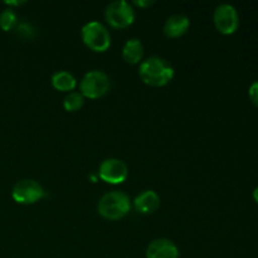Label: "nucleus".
<instances>
[{
  "label": "nucleus",
  "instance_id": "16",
  "mask_svg": "<svg viewBox=\"0 0 258 258\" xmlns=\"http://www.w3.org/2000/svg\"><path fill=\"white\" fill-rule=\"evenodd\" d=\"M17 33L19 37L24 38V39H30V38L34 37L35 32H34V28L32 27V24L27 22H22L19 24H17Z\"/></svg>",
  "mask_w": 258,
  "mask_h": 258
},
{
  "label": "nucleus",
  "instance_id": "11",
  "mask_svg": "<svg viewBox=\"0 0 258 258\" xmlns=\"http://www.w3.org/2000/svg\"><path fill=\"white\" fill-rule=\"evenodd\" d=\"M190 27V20L184 14H174L166 19L164 33L169 38H179L185 34Z\"/></svg>",
  "mask_w": 258,
  "mask_h": 258
},
{
  "label": "nucleus",
  "instance_id": "12",
  "mask_svg": "<svg viewBox=\"0 0 258 258\" xmlns=\"http://www.w3.org/2000/svg\"><path fill=\"white\" fill-rule=\"evenodd\" d=\"M144 45L138 38H131L122 48V58L128 64H139L143 62Z\"/></svg>",
  "mask_w": 258,
  "mask_h": 258
},
{
  "label": "nucleus",
  "instance_id": "2",
  "mask_svg": "<svg viewBox=\"0 0 258 258\" xmlns=\"http://www.w3.org/2000/svg\"><path fill=\"white\" fill-rule=\"evenodd\" d=\"M97 211L101 217L108 221H120L131 211V199L126 193L112 190L103 194L98 201Z\"/></svg>",
  "mask_w": 258,
  "mask_h": 258
},
{
  "label": "nucleus",
  "instance_id": "14",
  "mask_svg": "<svg viewBox=\"0 0 258 258\" xmlns=\"http://www.w3.org/2000/svg\"><path fill=\"white\" fill-rule=\"evenodd\" d=\"M83 103H85V97L81 95V92H70L64 97L63 107L68 112H76L82 108Z\"/></svg>",
  "mask_w": 258,
  "mask_h": 258
},
{
  "label": "nucleus",
  "instance_id": "1",
  "mask_svg": "<svg viewBox=\"0 0 258 258\" xmlns=\"http://www.w3.org/2000/svg\"><path fill=\"white\" fill-rule=\"evenodd\" d=\"M139 76L145 85L163 87L170 83L174 78V68L164 58L151 55L140 63Z\"/></svg>",
  "mask_w": 258,
  "mask_h": 258
},
{
  "label": "nucleus",
  "instance_id": "17",
  "mask_svg": "<svg viewBox=\"0 0 258 258\" xmlns=\"http://www.w3.org/2000/svg\"><path fill=\"white\" fill-rule=\"evenodd\" d=\"M248 96L251 102L258 108V81L257 82H253L251 86H249Z\"/></svg>",
  "mask_w": 258,
  "mask_h": 258
},
{
  "label": "nucleus",
  "instance_id": "13",
  "mask_svg": "<svg viewBox=\"0 0 258 258\" xmlns=\"http://www.w3.org/2000/svg\"><path fill=\"white\" fill-rule=\"evenodd\" d=\"M50 83H52V86L57 91L70 93L77 86V80H76V77L71 72L58 71V72L53 73L52 78H50Z\"/></svg>",
  "mask_w": 258,
  "mask_h": 258
},
{
  "label": "nucleus",
  "instance_id": "6",
  "mask_svg": "<svg viewBox=\"0 0 258 258\" xmlns=\"http://www.w3.org/2000/svg\"><path fill=\"white\" fill-rule=\"evenodd\" d=\"M45 197V190L42 184L33 179H22L12 189V198L18 204L30 206Z\"/></svg>",
  "mask_w": 258,
  "mask_h": 258
},
{
  "label": "nucleus",
  "instance_id": "5",
  "mask_svg": "<svg viewBox=\"0 0 258 258\" xmlns=\"http://www.w3.org/2000/svg\"><path fill=\"white\" fill-rule=\"evenodd\" d=\"M105 18L112 28L125 29L135 22V10L125 0H115L106 8Z\"/></svg>",
  "mask_w": 258,
  "mask_h": 258
},
{
  "label": "nucleus",
  "instance_id": "18",
  "mask_svg": "<svg viewBox=\"0 0 258 258\" xmlns=\"http://www.w3.org/2000/svg\"><path fill=\"white\" fill-rule=\"evenodd\" d=\"M154 0H135L134 4L138 5L139 8H146V7H150V5L154 4Z\"/></svg>",
  "mask_w": 258,
  "mask_h": 258
},
{
  "label": "nucleus",
  "instance_id": "9",
  "mask_svg": "<svg viewBox=\"0 0 258 258\" xmlns=\"http://www.w3.org/2000/svg\"><path fill=\"white\" fill-rule=\"evenodd\" d=\"M146 258H179V248L168 238L154 239L146 248Z\"/></svg>",
  "mask_w": 258,
  "mask_h": 258
},
{
  "label": "nucleus",
  "instance_id": "7",
  "mask_svg": "<svg viewBox=\"0 0 258 258\" xmlns=\"http://www.w3.org/2000/svg\"><path fill=\"white\" fill-rule=\"evenodd\" d=\"M213 22L219 33L224 35H231L238 29L239 15L233 5L221 4L214 10Z\"/></svg>",
  "mask_w": 258,
  "mask_h": 258
},
{
  "label": "nucleus",
  "instance_id": "19",
  "mask_svg": "<svg viewBox=\"0 0 258 258\" xmlns=\"http://www.w3.org/2000/svg\"><path fill=\"white\" fill-rule=\"evenodd\" d=\"M5 4L10 5V7H19V5L25 4V2H5Z\"/></svg>",
  "mask_w": 258,
  "mask_h": 258
},
{
  "label": "nucleus",
  "instance_id": "20",
  "mask_svg": "<svg viewBox=\"0 0 258 258\" xmlns=\"http://www.w3.org/2000/svg\"><path fill=\"white\" fill-rule=\"evenodd\" d=\"M253 199H254V202L258 204V186L253 190Z\"/></svg>",
  "mask_w": 258,
  "mask_h": 258
},
{
  "label": "nucleus",
  "instance_id": "3",
  "mask_svg": "<svg viewBox=\"0 0 258 258\" xmlns=\"http://www.w3.org/2000/svg\"><path fill=\"white\" fill-rule=\"evenodd\" d=\"M83 43L91 50L103 53L111 47V34L107 28L97 20L86 23L81 29Z\"/></svg>",
  "mask_w": 258,
  "mask_h": 258
},
{
  "label": "nucleus",
  "instance_id": "10",
  "mask_svg": "<svg viewBox=\"0 0 258 258\" xmlns=\"http://www.w3.org/2000/svg\"><path fill=\"white\" fill-rule=\"evenodd\" d=\"M134 207L141 214H151L160 207V197L154 190H144L134 199Z\"/></svg>",
  "mask_w": 258,
  "mask_h": 258
},
{
  "label": "nucleus",
  "instance_id": "8",
  "mask_svg": "<svg viewBox=\"0 0 258 258\" xmlns=\"http://www.w3.org/2000/svg\"><path fill=\"white\" fill-rule=\"evenodd\" d=\"M98 176L105 183L117 185V184H122L127 179L128 168L125 161L120 160V159H106L101 163L100 168H98Z\"/></svg>",
  "mask_w": 258,
  "mask_h": 258
},
{
  "label": "nucleus",
  "instance_id": "4",
  "mask_svg": "<svg viewBox=\"0 0 258 258\" xmlns=\"http://www.w3.org/2000/svg\"><path fill=\"white\" fill-rule=\"evenodd\" d=\"M111 81L107 73L93 70L86 73L80 82V92L83 97L97 100L110 91Z\"/></svg>",
  "mask_w": 258,
  "mask_h": 258
},
{
  "label": "nucleus",
  "instance_id": "15",
  "mask_svg": "<svg viewBox=\"0 0 258 258\" xmlns=\"http://www.w3.org/2000/svg\"><path fill=\"white\" fill-rule=\"evenodd\" d=\"M17 24L18 17L14 9L8 8V9H4L0 13V29H3L4 32H9V30L14 29Z\"/></svg>",
  "mask_w": 258,
  "mask_h": 258
}]
</instances>
